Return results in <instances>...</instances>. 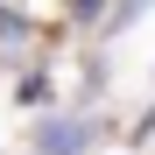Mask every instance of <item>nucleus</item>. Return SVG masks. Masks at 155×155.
Here are the masks:
<instances>
[{
    "mask_svg": "<svg viewBox=\"0 0 155 155\" xmlns=\"http://www.w3.org/2000/svg\"><path fill=\"white\" fill-rule=\"evenodd\" d=\"M78 141H85V127H78V120H49L42 134H35L42 155H78Z\"/></svg>",
    "mask_w": 155,
    "mask_h": 155,
    "instance_id": "f257e3e1",
    "label": "nucleus"
}]
</instances>
